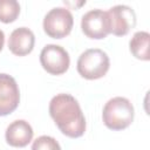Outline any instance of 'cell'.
<instances>
[{
	"instance_id": "1",
	"label": "cell",
	"mask_w": 150,
	"mask_h": 150,
	"mask_svg": "<svg viewBox=\"0 0 150 150\" xmlns=\"http://www.w3.org/2000/svg\"><path fill=\"white\" fill-rule=\"evenodd\" d=\"M49 115L60 131L70 137H81L86 131V118L77 100L70 94H57L49 102Z\"/></svg>"
},
{
	"instance_id": "2",
	"label": "cell",
	"mask_w": 150,
	"mask_h": 150,
	"mask_svg": "<svg viewBox=\"0 0 150 150\" xmlns=\"http://www.w3.org/2000/svg\"><path fill=\"white\" fill-rule=\"evenodd\" d=\"M135 116L132 103L122 96L110 98L103 107L102 120L107 128L111 130H123L128 128Z\"/></svg>"
},
{
	"instance_id": "3",
	"label": "cell",
	"mask_w": 150,
	"mask_h": 150,
	"mask_svg": "<svg viewBox=\"0 0 150 150\" xmlns=\"http://www.w3.org/2000/svg\"><path fill=\"white\" fill-rule=\"evenodd\" d=\"M110 67L108 54L100 48L86 49L77 59L76 68L79 74L87 80L103 77Z\"/></svg>"
},
{
	"instance_id": "4",
	"label": "cell",
	"mask_w": 150,
	"mask_h": 150,
	"mask_svg": "<svg viewBox=\"0 0 150 150\" xmlns=\"http://www.w3.org/2000/svg\"><path fill=\"white\" fill-rule=\"evenodd\" d=\"M43 30L53 39L67 36L73 28L74 18L68 8L54 7L43 18Z\"/></svg>"
},
{
	"instance_id": "5",
	"label": "cell",
	"mask_w": 150,
	"mask_h": 150,
	"mask_svg": "<svg viewBox=\"0 0 150 150\" xmlns=\"http://www.w3.org/2000/svg\"><path fill=\"white\" fill-rule=\"evenodd\" d=\"M40 63L47 73L52 75H61L68 70L70 57L63 47L49 43L46 45L40 53Z\"/></svg>"
},
{
	"instance_id": "6",
	"label": "cell",
	"mask_w": 150,
	"mask_h": 150,
	"mask_svg": "<svg viewBox=\"0 0 150 150\" xmlns=\"http://www.w3.org/2000/svg\"><path fill=\"white\" fill-rule=\"evenodd\" d=\"M81 28L84 35L90 39H104L110 33L108 13L102 9H90L81 19Z\"/></svg>"
},
{
	"instance_id": "7",
	"label": "cell",
	"mask_w": 150,
	"mask_h": 150,
	"mask_svg": "<svg viewBox=\"0 0 150 150\" xmlns=\"http://www.w3.org/2000/svg\"><path fill=\"white\" fill-rule=\"evenodd\" d=\"M107 13L110 22V33L114 35H127L136 26V13L127 5H116Z\"/></svg>"
},
{
	"instance_id": "8",
	"label": "cell",
	"mask_w": 150,
	"mask_h": 150,
	"mask_svg": "<svg viewBox=\"0 0 150 150\" xmlns=\"http://www.w3.org/2000/svg\"><path fill=\"white\" fill-rule=\"evenodd\" d=\"M20 102V90L15 79L8 74H0V116L13 112Z\"/></svg>"
},
{
	"instance_id": "9",
	"label": "cell",
	"mask_w": 150,
	"mask_h": 150,
	"mask_svg": "<svg viewBox=\"0 0 150 150\" xmlns=\"http://www.w3.org/2000/svg\"><path fill=\"white\" fill-rule=\"evenodd\" d=\"M34 135L32 125L25 120L13 121L6 129L5 138L11 146L23 148L28 145Z\"/></svg>"
},
{
	"instance_id": "10",
	"label": "cell",
	"mask_w": 150,
	"mask_h": 150,
	"mask_svg": "<svg viewBox=\"0 0 150 150\" xmlns=\"http://www.w3.org/2000/svg\"><path fill=\"white\" fill-rule=\"evenodd\" d=\"M35 43L34 33L27 27H19L15 28L8 39V48L9 50L18 56L28 55Z\"/></svg>"
},
{
	"instance_id": "11",
	"label": "cell",
	"mask_w": 150,
	"mask_h": 150,
	"mask_svg": "<svg viewBox=\"0 0 150 150\" xmlns=\"http://www.w3.org/2000/svg\"><path fill=\"white\" fill-rule=\"evenodd\" d=\"M149 41H150V34L145 30L136 32L131 40L129 41V49L131 54L143 61H148L150 59L149 56Z\"/></svg>"
},
{
	"instance_id": "12",
	"label": "cell",
	"mask_w": 150,
	"mask_h": 150,
	"mask_svg": "<svg viewBox=\"0 0 150 150\" xmlns=\"http://www.w3.org/2000/svg\"><path fill=\"white\" fill-rule=\"evenodd\" d=\"M20 14V5L16 0H0V21L9 23Z\"/></svg>"
},
{
	"instance_id": "13",
	"label": "cell",
	"mask_w": 150,
	"mask_h": 150,
	"mask_svg": "<svg viewBox=\"0 0 150 150\" xmlns=\"http://www.w3.org/2000/svg\"><path fill=\"white\" fill-rule=\"evenodd\" d=\"M32 150H61V146L54 137L42 135L33 142Z\"/></svg>"
},
{
	"instance_id": "14",
	"label": "cell",
	"mask_w": 150,
	"mask_h": 150,
	"mask_svg": "<svg viewBox=\"0 0 150 150\" xmlns=\"http://www.w3.org/2000/svg\"><path fill=\"white\" fill-rule=\"evenodd\" d=\"M4 43H5V34H4V32L0 29V52H1L2 47H4Z\"/></svg>"
}]
</instances>
